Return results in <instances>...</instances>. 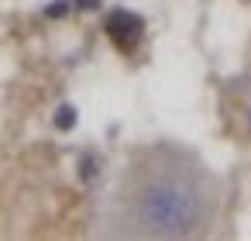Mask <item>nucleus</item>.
<instances>
[{
    "mask_svg": "<svg viewBox=\"0 0 251 241\" xmlns=\"http://www.w3.org/2000/svg\"><path fill=\"white\" fill-rule=\"evenodd\" d=\"M66 11H69V0H52V4L45 7V14H49V18H62Z\"/></svg>",
    "mask_w": 251,
    "mask_h": 241,
    "instance_id": "20e7f679",
    "label": "nucleus"
},
{
    "mask_svg": "<svg viewBox=\"0 0 251 241\" xmlns=\"http://www.w3.org/2000/svg\"><path fill=\"white\" fill-rule=\"evenodd\" d=\"M107 31H110V35H114L121 45H131V42H138V38H141L145 21H141L134 11L117 7V11H110V14H107Z\"/></svg>",
    "mask_w": 251,
    "mask_h": 241,
    "instance_id": "f03ea898",
    "label": "nucleus"
},
{
    "mask_svg": "<svg viewBox=\"0 0 251 241\" xmlns=\"http://www.w3.org/2000/svg\"><path fill=\"white\" fill-rule=\"evenodd\" d=\"M76 7H83V11H93V7H100V0H73Z\"/></svg>",
    "mask_w": 251,
    "mask_h": 241,
    "instance_id": "423d86ee",
    "label": "nucleus"
},
{
    "mask_svg": "<svg viewBox=\"0 0 251 241\" xmlns=\"http://www.w3.org/2000/svg\"><path fill=\"white\" fill-rule=\"evenodd\" d=\"M93 172H97L93 159H90V155H83V179H93Z\"/></svg>",
    "mask_w": 251,
    "mask_h": 241,
    "instance_id": "39448f33",
    "label": "nucleus"
},
{
    "mask_svg": "<svg viewBox=\"0 0 251 241\" xmlns=\"http://www.w3.org/2000/svg\"><path fill=\"white\" fill-rule=\"evenodd\" d=\"M141 214H145V224H151V231H162V234H182L196 220L193 196L179 186H155L141 200Z\"/></svg>",
    "mask_w": 251,
    "mask_h": 241,
    "instance_id": "f257e3e1",
    "label": "nucleus"
},
{
    "mask_svg": "<svg viewBox=\"0 0 251 241\" xmlns=\"http://www.w3.org/2000/svg\"><path fill=\"white\" fill-rule=\"evenodd\" d=\"M76 121H79V114H76L73 104H62V107L55 110V128H59V131H73Z\"/></svg>",
    "mask_w": 251,
    "mask_h": 241,
    "instance_id": "7ed1b4c3",
    "label": "nucleus"
}]
</instances>
